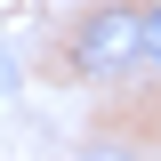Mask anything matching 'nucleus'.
Returning a JSON list of instances; mask_svg holds the SVG:
<instances>
[{"mask_svg": "<svg viewBox=\"0 0 161 161\" xmlns=\"http://www.w3.org/2000/svg\"><path fill=\"white\" fill-rule=\"evenodd\" d=\"M8 89H16V57L0 48V97H8Z\"/></svg>", "mask_w": 161, "mask_h": 161, "instance_id": "nucleus-4", "label": "nucleus"}, {"mask_svg": "<svg viewBox=\"0 0 161 161\" xmlns=\"http://www.w3.org/2000/svg\"><path fill=\"white\" fill-rule=\"evenodd\" d=\"M73 161H137L129 145H89V153H73Z\"/></svg>", "mask_w": 161, "mask_h": 161, "instance_id": "nucleus-3", "label": "nucleus"}, {"mask_svg": "<svg viewBox=\"0 0 161 161\" xmlns=\"http://www.w3.org/2000/svg\"><path fill=\"white\" fill-rule=\"evenodd\" d=\"M145 64H153V73H161V0H153V8H145Z\"/></svg>", "mask_w": 161, "mask_h": 161, "instance_id": "nucleus-2", "label": "nucleus"}, {"mask_svg": "<svg viewBox=\"0 0 161 161\" xmlns=\"http://www.w3.org/2000/svg\"><path fill=\"white\" fill-rule=\"evenodd\" d=\"M129 64H145V8H129V0L89 8L80 32H73V73L80 80H113Z\"/></svg>", "mask_w": 161, "mask_h": 161, "instance_id": "nucleus-1", "label": "nucleus"}]
</instances>
